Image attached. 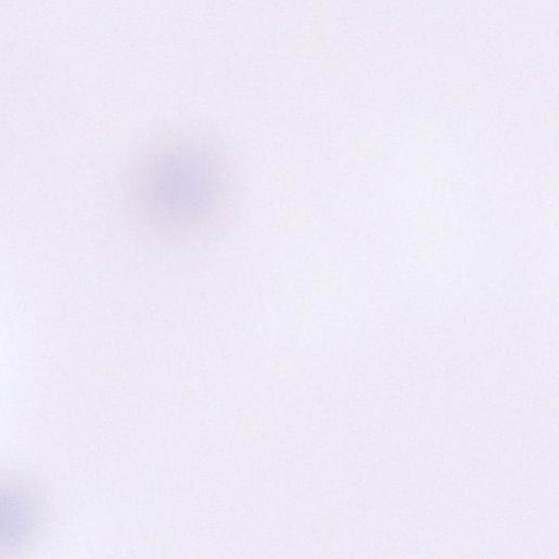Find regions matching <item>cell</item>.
<instances>
[{
  "mask_svg": "<svg viewBox=\"0 0 559 559\" xmlns=\"http://www.w3.org/2000/svg\"><path fill=\"white\" fill-rule=\"evenodd\" d=\"M38 520L37 503L28 491L0 483V551L25 544L35 533Z\"/></svg>",
  "mask_w": 559,
  "mask_h": 559,
  "instance_id": "2",
  "label": "cell"
},
{
  "mask_svg": "<svg viewBox=\"0 0 559 559\" xmlns=\"http://www.w3.org/2000/svg\"><path fill=\"white\" fill-rule=\"evenodd\" d=\"M228 162L209 140L173 134L143 147L126 178L130 215L146 234L179 240L206 229L230 192Z\"/></svg>",
  "mask_w": 559,
  "mask_h": 559,
  "instance_id": "1",
  "label": "cell"
}]
</instances>
